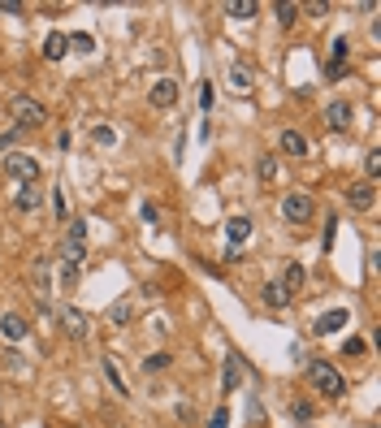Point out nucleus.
I'll return each instance as SVG.
<instances>
[{
    "mask_svg": "<svg viewBox=\"0 0 381 428\" xmlns=\"http://www.w3.org/2000/svg\"><path fill=\"white\" fill-rule=\"evenodd\" d=\"M95 143H100V147H113V143H118V130H113V126H95V135H91Z\"/></svg>",
    "mask_w": 381,
    "mask_h": 428,
    "instance_id": "26",
    "label": "nucleus"
},
{
    "mask_svg": "<svg viewBox=\"0 0 381 428\" xmlns=\"http://www.w3.org/2000/svg\"><path fill=\"white\" fill-rule=\"evenodd\" d=\"M325 121H329V130H346V126H351V104L334 100V104L325 108Z\"/></svg>",
    "mask_w": 381,
    "mask_h": 428,
    "instance_id": "10",
    "label": "nucleus"
},
{
    "mask_svg": "<svg viewBox=\"0 0 381 428\" xmlns=\"http://www.w3.org/2000/svg\"><path fill=\"white\" fill-rule=\"evenodd\" d=\"M35 299H44V294H48V260H39V264H35Z\"/></svg>",
    "mask_w": 381,
    "mask_h": 428,
    "instance_id": "25",
    "label": "nucleus"
},
{
    "mask_svg": "<svg viewBox=\"0 0 381 428\" xmlns=\"http://www.w3.org/2000/svg\"><path fill=\"white\" fill-rule=\"evenodd\" d=\"M239 381H243V359H239V355H230V359H225V381H221V389H225V393H234V389H239Z\"/></svg>",
    "mask_w": 381,
    "mask_h": 428,
    "instance_id": "16",
    "label": "nucleus"
},
{
    "mask_svg": "<svg viewBox=\"0 0 381 428\" xmlns=\"http://www.w3.org/2000/svg\"><path fill=\"white\" fill-rule=\"evenodd\" d=\"M104 381H109L113 389H118V398H130V385L122 381V372H118V359H109V355H104Z\"/></svg>",
    "mask_w": 381,
    "mask_h": 428,
    "instance_id": "15",
    "label": "nucleus"
},
{
    "mask_svg": "<svg viewBox=\"0 0 381 428\" xmlns=\"http://www.w3.org/2000/svg\"><path fill=\"white\" fill-rule=\"evenodd\" d=\"M0 338H9V342L26 338V320L18 316V311H5V316H0Z\"/></svg>",
    "mask_w": 381,
    "mask_h": 428,
    "instance_id": "8",
    "label": "nucleus"
},
{
    "mask_svg": "<svg viewBox=\"0 0 381 428\" xmlns=\"http://www.w3.org/2000/svg\"><path fill=\"white\" fill-rule=\"evenodd\" d=\"M200 108L212 113V82H204V91H200Z\"/></svg>",
    "mask_w": 381,
    "mask_h": 428,
    "instance_id": "32",
    "label": "nucleus"
},
{
    "mask_svg": "<svg viewBox=\"0 0 381 428\" xmlns=\"http://www.w3.org/2000/svg\"><path fill=\"white\" fill-rule=\"evenodd\" d=\"M342 355H346V359H351V355H364V342H360V338H351V342L342 347Z\"/></svg>",
    "mask_w": 381,
    "mask_h": 428,
    "instance_id": "33",
    "label": "nucleus"
},
{
    "mask_svg": "<svg viewBox=\"0 0 381 428\" xmlns=\"http://www.w3.org/2000/svg\"><path fill=\"white\" fill-rule=\"evenodd\" d=\"M5 177H13V182H39V160L35 156H26V152H13L5 156Z\"/></svg>",
    "mask_w": 381,
    "mask_h": 428,
    "instance_id": "3",
    "label": "nucleus"
},
{
    "mask_svg": "<svg viewBox=\"0 0 381 428\" xmlns=\"http://www.w3.org/2000/svg\"><path fill=\"white\" fill-rule=\"evenodd\" d=\"M143 368H147V372H165V368H169V355H152V359H143Z\"/></svg>",
    "mask_w": 381,
    "mask_h": 428,
    "instance_id": "29",
    "label": "nucleus"
},
{
    "mask_svg": "<svg viewBox=\"0 0 381 428\" xmlns=\"http://www.w3.org/2000/svg\"><path fill=\"white\" fill-rule=\"evenodd\" d=\"M9 117L18 121V130H26V126H44L48 113H44L39 100H30V95H9Z\"/></svg>",
    "mask_w": 381,
    "mask_h": 428,
    "instance_id": "1",
    "label": "nucleus"
},
{
    "mask_svg": "<svg viewBox=\"0 0 381 428\" xmlns=\"http://www.w3.org/2000/svg\"><path fill=\"white\" fill-rule=\"evenodd\" d=\"M308 381L317 385V393H321V398H342V393H346V381L338 376V368H329V364H321V359H317V364H312V372H308Z\"/></svg>",
    "mask_w": 381,
    "mask_h": 428,
    "instance_id": "2",
    "label": "nucleus"
},
{
    "mask_svg": "<svg viewBox=\"0 0 381 428\" xmlns=\"http://www.w3.org/2000/svg\"><path fill=\"white\" fill-rule=\"evenodd\" d=\"M342 70H346V39L338 35L334 48H329V78H342Z\"/></svg>",
    "mask_w": 381,
    "mask_h": 428,
    "instance_id": "14",
    "label": "nucleus"
},
{
    "mask_svg": "<svg viewBox=\"0 0 381 428\" xmlns=\"http://www.w3.org/2000/svg\"><path fill=\"white\" fill-rule=\"evenodd\" d=\"M264 303H269V307H286L290 294L281 290V282H269V286H264Z\"/></svg>",
    "mask_w": 381,
    "mask_h": 428,
    "instance_id": "18",
    "label": "nucleus"
},
{
    "mask_svg": "<svg viewBox=\"0 0 381 428\" xmlns=\"http://www.w3.org/2000/svg\"><path fill=\"white\" fill-rule=\"evenodd\" d=\"M13 208H18V212H39V208H44V191H39V182H26V186L18 191V200H13Z\"/></svg>",
    "mask_w": 381,
    "mask_h": 428,
    "instance_id": "7",
    "label": "nucleus"
},
{
    "mask_svg": "<svg viewBox=\"0 0 381 428\" xmlns=\"http://www.w3.org/2000/svg\"><path fill=\"white\" fill-rule=\"evenodd\" d=\"M346 320H351V316H346L342 307H334V311H325V316L317 320V333H321V338H329V333H338V329H342Z\"/></svg>",
    "mask_w": 381,
    "mask_h": 428,
    "instance_id": "11",
    "label": "nucleus"
},
{
    "mask_svg": "<svg viewBox=\"0 0 381 428\" xmlns=\"http://www.w3.org/2000/svg\"><path fill=\"white\" fill-rule=\"evenodd\" d=\"M61 324H65V333H70V338H87V316H82V311L65 307L61 311Z\"/></svg>",
    "mask_w": 381,
    "mask_h": 428,
    "instance_id": "12",
    "label": "nucleus"
},
{
    "mask_svg": "<svg viewBox=\"0 0 381 428\" xmlns=\"http://www.w3.org/2000/svg\"><path fill=\"white\" fill-rule=\"evenodd\" d=\"M65 52H70V35H61V30H53V35L44 39V57H48V61H61Z\"/></svg>",
    "mask_w": 381,
    "mask_h": 428,
    "instance_id": "13",
    "label": "nucleus"
},
{
    "mask_svg": "<svg viewBox=\"0 0 381 428\" xmlns=\"http://www.w3.org/2000/svg\"><path fill=\"white\" fill-rule=\"evenodd\" d=\"M70 48H78V52H91L95 39H91V35H74V39H70Z\"/></svg>",
    "mask_w": 381,
    "mask_h": 428,
    "instance_id": "31",
    "label": "nucleus"
},
{
    "mask_svg": "<svg viewBox=\"0 0 381 428\" xmlns=\"http://www.w3.org/2000/svg\"><path fill=\"white\" fill-rule=\"evenodd\" d=\"M230 87H234V91H252V70L234 65V70H230Z\"/></svg>",
    "mask_w": 381,
    "mask_h": 428,
    "instance_id": "20",
    "label": "nucleus"
},
{
    "mask_svg": "<svg viewBox=\"0 0 381 428\" xmlns=\"http://www.w3.org/2000/svg\"><path fill=\"white\" fill-rule=\"evenodd\" d=\"M364 169H369V177H381V152H369V156H364Z\"/></svg>",
    "mask_w": 381,
    "mask_h": 428,
    "instance_id": "28",
    "label": "nucleus"
},
{
    "mask_svg": "<svg viewBox=\"0 0 381 428\" xmlns=\"http://www.w3.org/2000/svg\"><path fill=\"white\" fill-rule=\"evenodd\" d=\"M260 177L264 182H277V156H260Z\"/></svg>",
    "mask_w": 381,
    "mask_h": 428,
    "instance_id": "24",
    "label": "nucleus"
},
{
    "mask_svg": "<svg viewBox=\"0 0 381 428\" xmlns=\"http://www.w3.org/2000/svg\"><path fill=\"white\" fill-rule=\"evenodd\" d=\"M286 294H299L304 290V264H286V282H281Z\"/></svg>",
    "mask_w": 381,
    "mask_h": 428,
    "instance_id": "17",
    "label": "nucleus"
},
{
    "mask_svg": "<svg viewBox=\"0 0 381 428\" xmlns=\"http://www.w3.org/2000/svg\"><path fill=\"white\" fill-rule=\"evenodd\" d=\"M208 428H230V411H225V407H217V411L208 416Z\"/></svg>",
    "mask_w": 381,
    "mask_h": 428,
    "instance_id": "27",
    "label": "nucleus"
},
{
    "mask_svg": "<svg viewBox=\"0 0 381 428\" xmlns=\"http://www.w3.org/2000/svg\"><path fill=\"white\" fill-rule=\"evenodd\" d=\"M281 217L290 225H308L312 221V195L308 191H290L286 200H281Z\"/></svg>",
    "mask_w": 381,
    "mask_h": 428,
    "instance_id": "4",
    "label": "nucleus"
},
{
    "mask_svg": "<svg viewBox=\"0 0 381 428\" xmlns=\"http://www.w3.org/2000/svg\"><path fill=\"white\" fill-rule=\"evenodd\" d=\"M109 324H118V329H126V324H130V299H118V303H113Z\"/></svg>",
    "mask_w": 381,
    "mask_h": 428,
    "instance_id": "19",
    "label": "nucleus"
},
{
    "mask_svg": "<svg viewBox=\"0 0 381 428\" xmlns=\"http://www.w3.org/2000/svg\"><path fill=\"white\" fill-rule=\"evenodd\" d=\"M290 411H295V420H312V407H308V402H295Z\"/></svg>",
    "mask_w": 381,
    "mask_h": 428,
    "instance_id": "34",
    "label": "nucleus"
},
{
    "mask_svg": "<svg viewBox=\"0 0 381 428\" xmlns=\"http://www.w3.org/2000/svg\"><path fill=\"white\" fill-rule=\"evenodd\" d=\"M0 428H5V424H0Z\"/></svg>",
    "mask_w": 381,
    "mask_h": 428,
    "instance_id": "36",
    "label": "nucleus"
},
{
    "mask_svg": "<svg viewBox=\"0 0 381 428\" xmlns=\"http://www.w3.org/2000/svg\"><path fill=\"white\" fill-rule=\"evenodd\" d=\"M346 204H351L355 212H369V208L377 204V186H373V182H355L351 191H346Z\"/></svg>",
    "mask_w": 381,
    "mask_h": 428,
    "instance_id": "6",
    "label": "nucleus"
},
{
    "mask_svg": "<svg viewBox=\"0 0 381 428\" xmlns=\"http://www.w3.org/2000/svg\"><path fill=\"white\" fill-rule=\"evenodd\" d=\"M0 13H22V5L18 0H0Z\"/></svg>",
    "mask_w": 381,
    "mask_h": 428,
    "instance_id": "35",
    "label": "nucleus"
},
{
    "mask_svg": "<svg viewBox=\"0 0 381 428\" xmlns=\"http://www.w3.org/2000/svg\"><path fill=\"white\" fill-rule=\"evenodd\" d=\"M281 147H286L290 156H304V152H308V143H304V135H295V130H286V135H281Z\"/></svg>",
    "mask_w": 381,
    "mask_h": 428,
    "instance_id": "21",
    "label": "nucleus"
},
{
    "mask_svg": "<svg viewBox=\"0 0 381 428\" xmlns=\"http://www.w3.org/2000/svg\"><path fill=\"white\" fill-rule=\"evenodd\" d=\"M225 234H230V246H243L247 238H252V217H230Z\"/></svg>",
    "mask_w": 381,
    "mask_h": 428,
    "instance_id": "9",
    "label": "nucleus"
},
{
    "mask_svg": "<svg viewBox=\"0 0 381 428\" xmlns=\"http://www.w3.org/2000/svg\"><path fill=\"white\" fill-rule=\"evenodd\" d=\"M225 13H230V18H252V13H256V0H230Z\"/></svg>",
    "mask_w": 381,
    "mask_h": 428,
    "instance_id": "22",
    "label": "nucleus"
},
{
    "mask_svg": "<svg viewBox=\"0 0 381 428\" xmlns=\"http://www.w3.org/2000/svg\"><path fill=\"white\" fill-rule=\"evenodd\" d=\"M273 13H277L281 26H295V22H299V5H290V0H286V5H277Z\"/></svg>",
    "mask_w": 381,
    "mask_h": 428,
    "instance_id": "23",
    "label": "nucleus"
},
{
    "mask_svg": "<svg viewBox=\"0 0 381 428\" xmlns=\"http://www.w3.org/2000/svg\"><path fill=\"white\" fill-rule=\"evenodd\" d=\"M147 100H152V108H174V104H178V82H174V78H160V82H152Z\"/></svg>",
    "mask_w": 381,
    "mask_h": 428,
    "instance_id": "5",
    "label": "nucleus"
},
{
    "mask_svg": "<svg viewBox=\"0 0 381 428\" xmlns=\"http://www.w3.org/2000/svg\"><path fill=\"white\" fill-rule=\"evenodd\" d=\"M82 238H87V221H70V238L65 242H82Z\"/></svg>",
    "mask_w": 381,
    "mask_h": 428,
    "instance_id": "30",
    "label": "nucleus"
}]
</instances>
